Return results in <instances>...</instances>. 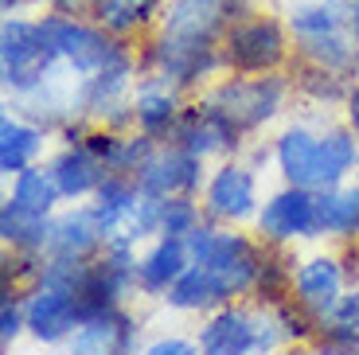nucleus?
<instances>
[{"instance_id":"obj_1","label":"nucleus","mask_w":359,"mask_h":355,"mask_svg":"<svg viewBox=\"0 0 359 355\" xmlns=\"http://www.w3.org/2000/svg\"><path fill=\"white\" fill-rule=\"evenodd\" d=\"M273 160L285 184L324 192V187H340L344 176L359 164V137L351 129H328L316 137L313 129H285L273 145Z\"/></svg>"},{"instance_id":"obj_2","label":"nucleus","mask_w":359,"mask_h":355,"mask_svg":"<svg viewBox=\"0 0 359 355\" xmlns=\"http://www.w3.org/2000/svg\"><path fill=\"white\" fill-rule=\"evenodd\" d=\"M188 254L196 266H207L223 281L226 297H243V293H254V285H258L266 250L258 242H250L246 234L219 231L211 222H199L188 234Z\"/></svg>"},{"instance_id":"obj_3","label":"nucleus","mask_w":359,"mask_h":355,"mask_svg":"<svg viewBox=\"0 0 359 355\" xmlns=\"http://www.w3.org/2000/svg\"><path fill=\"white\" fill-rule=\"evenodd\" d=\"M55 62L59 59L47 47L43 27L20 16L4 20V27H0V79H4V90H12L16 98L36 94L39 86H47Z\"/></svg>"},{"instance_id":"obj_4","label":"nucleus","mask_w":359,"mask_h":355,"mask_svg":"<svg viewBox=\"0 0 359 355\" xmlns=\"http://www.w3.org/2000/svg\"><path fill=\"white\" fill-rule=\"evenodd\" d=\"M289 94V82L278 71L269 74H238V79H223L207 102L238 129V133H254L266 121H273Z\"/></svg>"},{"instance_id":"obj_5","label":"nucleus","mask_w":359,"mask_h":355,"mask_svg":"<svg viewBox=\"0 0 359 355\" xmlns=\"http://www.w3.org/2000/svg\"><path fill=\"white\" fill-rule=\"evenodd\" d=\"M278 344H285V340L278 332L273 312L254 316V312L234 309V304L215 309L199 328V351L203 355H269Z\"/></svg>"},{"instance_id":"obj_6","label":"nucleus","mask_w":359,"mask_h":355,"mask_svg":"<svg viewBox=\"0 0 359 355\" xmlns=\"http://www.w3.org/2000/svg\"><path fill=\"white\" fill-rule=\"evenodd\" d=\"M289 59V36L273 16L250 12L246 20L226 27L223 36V67L234 74H269Z\"/></svg>"},{"instance_id":"obj_7","label":"nucleus","mask_w":359,"mask_h":355,"mask_svg":"<svg viewBox=\"0 0 359 355\" xmlns=\"http://www.w3.org/2000/svg\"><path fill=\"white\" fill-rule=\"evenodd\" d=\"M39 27H43V39L55 51V59L67 62L79 74H94L98 67H106L121 51L117 36H109L106 27H98V24L74 20L71 12H51V16L39 20Z\"/></svg>"},{"instance_id":"obj_8","label":"nucleus","mask_w":359,"mask_h":355,"mask_svg":"<svg viewBox=\"0 0 359 355\" xmlns=\"http://www.w3.org/2000/svg\"><path fill=\"white\" fill-rule=\"evenodd\" d=\"M250 16V0H168L156 36L188 43H223L226 27Z\"/></svg>"},{"instance_id":"obj_9","label":"nucleus","mask_w":359,"mask_h":355,"mask_svg":"<svg viewBox=\"0 0 359 355\" xmlns=\"http://www.w3.org/2000/svg\"><path fill=\"white\" fill-rule=\"evenodd\" d=\"M144 67L172 90H188L223 67V43H188V39L156 36L144 47Z\"/></svg>"},{"instance_id":"obj_10","label":"nucleus","mask_w":359,"mask_h":355,"mask_svg":"<svg viewBox=\"0 0 359 355\" xmlns=\"http://www.w3.org/2000/svg\"><path fill=\"white\" fill-rule=\"evenodd\" d=\"M258 234L269 246H289L293 239H320L316 192L297 184H285L281 192H273L258 211Z\"/></svg>"},{"instance_id":"obj_11","label":"nucleus","mask_w":359,"mask_h":355,"mask_svg":"<svg viewBox=\"0 0 359 355\" xmlns=\"http://www.w3.org/2000/svg\"><path fill=\"white\" fill-rule=\"evenodd\" d=\"M203 184V156L180 149V145H156V152L141 164L137 172V187L153 199L168 196H196Z\"/></svg>"},{"instance_id":"obj_12","label":"nucleus","mask_w":359,"mask_h":355,"mask_svg":"<svg viewBox=\"0 0 359 355\" xmlns=\"http://www.w3.org/2000/svg\"><path fill=\"white\" fill-rule=\"evenodd\" d=\"M203 215L211 222L258 219V180L246 164H223L203 187Z\"/></svg>"},{"instance_id":"obj_13","label":"nucleus","mask_w":359,"mask_h":355,"mask_svg":"<svg viewBox=\"0 0 359 355\" xmlns=\"http://www.w3.org/2000/svg\"><path fill=\"white\" fill-rule=\"evenodd\" d=\"M24 316H27V332L39 344H63L82 324L74 293L59 289V285H36L32 293H24Z\"/></svg>"},{"instance_id":"obj_14","label":"nucleus","mask_w":359,"mask_h":355,"mask_svg":"<svg viewBox=\"0 0 359 355\" xmlns=\"http://www.w3.org/2000/svg\"><path fill=\"white\" fill-rule=\"evenodd\" d=\"M238 137L243 133L203 98L199 106H188L184 114H180V121H176V129H172L168 141L207 160V156H219V152H226V149H238V145H243Z\"/></svg>"},{"instance_id":"obj_15","label":"nucleus","mask_w":359,"mask_h":355,"mask_svg":"<svg viewBox=\"0 0 359 355\" xmlns=\"http://www.w3.org/2000/svg\"><path fill=\"white\" fill-rule=\"evenodd\" d=\"M106 250V231H102L94 207H79L59 219H51V234H47V257H79L90 262Z\"/></svg>"},{"instance_id":"obj_16","label":"nucleus","mask_w":359,"mask_h":355,"mask_svg":"<svg viewBox=\"0 0 359 355\" xmlns=\"http://www.w3.org/2000/svg\"><path fill=\"white\" fill-rule=\"evenodd\" d=\"M344 281H348V274H344V262H336V257H309V262H301L297 266V277H293V297L301 304H305L309 312H313L316 320H324L328 312L336 309V301L344 297Z\"/></svg>"},{"instance_id":"obj_17","label":"nucleus","mask_w":359,"mask_h":355,"mask_svg":"<svg viewBox=\"0 0 359 355\" xmlns=\"http://www.w3.org/2000/svg\"><path fill=\"white\" fill-rule=\"evenodd\" d=\"M133 316L121 309H109L102 316L82 320L67 344H71V355H133Z\"/></svg>"},{"instance_id":"obj_18","label":"nucleus","mask_w":359,"mask_h":355,"mask_svg":"<svg viewBox=\"0 0 359 355\" xmlns=\"http://www.w3.org/2000/svg\"><path fill=\"white\" fill-rule=\"evenodd\" d=\"M188 266H191L188 239H168V234H161L149 246V254L137 257V285H141L144 293H168L172 281Z\"/></svg>"},{"instance_id":"obj_19","label":"nucleus","mask_w":359,"mask_h":355,"mask_svg":"<svg viewBox=\"0 0 359 355\" xmlns=\"http://www.w3.org/2000/svg\"><path fill=\"white\" fill-rule=\"evenodd\" d=\"M106 164H102L86 145H67L59 156L51 160V176L63 192V199H86L98 192V184L106 180Z\"/></svg>"},{"instance_id":"obj_20","label":"nucleus","mask_w":359,"mask_h":355,"mask_svg":"<svg viewBox=\"0 0 359 355\" xmlns=\"http://www.w3.org/2000/svg\"><path fill=\"white\" fill-rule=\"evenodd\" d=\"M226 301H231V297H226L223 281H219L207 266H196V262H191L168 289V304L180 312H215V309H223Z\"/></svg>"},{"instance_id":"obj_21","label":"nucleus","mask_w":359,"mask_h":355,"mask_svg":"<svg viewBox=\"0 0 359 355\" xmlns=\"http://www.w3.org/2000/svg\"><path fill=\"white\" fill-rule=\"evenodd\" d=\"M43 149V129L24 117H4L0 121V172L4 176H20L24 168H32Z\"/></svg>"},{"instance_id":"obj_22","label":"nucleus","mask_w":359,"mask_h":355,"mask_svg":"<svg viewBox=\"0 0 359 355\" xmlns=\"http://www.w3.org/2000/svg\"><path fill=\"white\" fill-rule=\"evenodd\" d=\"M316 227L332 239H355L359 234V184L355 187H324L316 192Z\"/></svg>"},{"instance_id":"obj_23","label":"nucleus","mask_w":359,"mask_h":355,"mask_svg":"<svg viewBox=\"0 0 359 355\" xmlns=\"http://www.w3.org/2000/svg\"><path fill=\"white\" fill-rule=\"evenodd\" d=\"M180 114H184V109H180L172 86H144L141 94H137V102H133V125L141 129V133L156 137V141L172 137Z\"/></svg>"},{"instance_id":"obj_24","label":"nucleus","mask_w":359,"mask_h":355,"mask_svg":"<svg viewBox=\"0 0 359 355\" xmlns=\"http://www.w3.org/2000/svg\"><path fill=\"white\" fill-rule=\"evenodd\" d=\"M90 12H94V24L121 39L153 24V16L161 12V0H94Z\"/></svg>"},{"instance_id":"obj_25","label":"nucleus","mask_w":359,"mask_h":355,"mask_svg":"<svg viewBox=\"0 0 359 355\" xmlns=\"http://www.w3.org/2000/svg\"><path fill=\"white\" fill-rule=\"evenodd\" d=\"M47 234H51V215H32L20 203L4 199L0 207V239L12 250H43L47 254Z\"/></svg>"},{"instance_id":"obj_26","label":"nucleus","mask_w":359,"mask_h":355,"mask_svg":"<svg viewBox=\"0 0 359 355\" xmlns=\"http://www.w3.org/2000/svg\"><path fill=\"white\" fill-rule=\"evenodd\" d=\"M355 39L344 36V32H332V36H313V39H297V59L313 62V67H324V71L348 74L355 71Z\"/></svg>"},{"instance_id":"obj_27","label":"nucleus","mask_w":359,"mask_h":355,"mask_svg":"<svg viewBox=\"0 0 359 355\" xmlns=\"http://www.w3.org/2000/svg\"><path fill=\"white\" fill-rule=\"evenodd\" d=\"M12 203H20L24 211L32 215H51L55 203L63 199V192H59V184H55L51 168H24L20 176H12Z\"/></svg>"},{"instance_id":"obj_28","label":"nucleus","mask_w":359,"mask_h":355,"mask_svg":"<svg viewBox=\"0 0 359 355\" xmlns=\"http://www.w3.org/2000/svg\"><path fill=\"white\" fill-rule=\"evenodd\" d=\"M316 340L340 347V351H355L359 347V289H348V293L336 301V309L320 320Z\"/></svg>"},{"instance_id":"obj_29","label":"nucleus","mask_w":359,"mask_h":355,"mask_svg":"<svg viewBox=\"0 0 359 355\" xmlns=\"http://www.w3.org/2000/svg\"><path fill=\"white\" fill-rule=\"evenodd\" d=\"M348 12H351V4H340V0H328V4H305V8L293 12L289 27H293L297 39L332 36V32H344V27H348Z\"/></svg>"},{"instance_id":"obj_30","label":"nucleus","mask_w":359,"mask_h":355,"mask_svg":"<svg viewBox=\"0 0 359 355\" xmlns=\"http://www.w3.org/2000/svg\"><path fill=\"white\" fill-rule=\"evenodd\" d=\"M297 90L309 94L313 102H348L351 86H348V74H336V71H324V67H313V62H297Z\"/></svg>"},{"instance_id":"obj_31","label":"nucleus","mask_w":359,"mask_h":355,"mask_svg":"<svg viewBox=\"0 0 359 355\" xmlns=\"http://www.w3.org/2000/svg\"><path fill=\"white\" fill-rule=\"evenodd\" d=\"M293 277H297V269L289 266V257L269 254V250H266L254 293H258V301L266 304V309H273V304H281V301H289V297H293Z\"/></svg>"},{"instance_id":"obj_32","label":"nucleus","mask_w":359,"mask_h":355,"mask_svg":"<svg viewBox=\"0 0 359 355\" xmlns=\"http://www.w3.org/2000/svg\"><path fill=\"white\" fill-rule=\"evenodd\" d=\"M269 312H273V320H278V332H281V340H285V344H305V340H313L316 328H320V320H316L305 304L297 301V297L273 304Z\"/></svg>"},{"instance_id":"obj_33","label":"nucleus","mask_w":359,"mask_h":355,"mask_svg":"<svg viewBox=\"0 0 359 355\" xmlns=\"http://www.w3.org/2000/svg\"><path fill=\"white\" fill-rule=\"evenodd\" d=\"M196 227H199V203L191 196L161 199V234H168V239H188Z\"/></svg>"},{"instance_id":"obj_34","label":"nucleus","mask_w":359,"mask_h":355,"mask_svg":"<svg viewBox=\"0 0 359 355\" xmlns=\"http://www.w3.org/2000/svg\"><path fill=\"white\" fill-rule=\"evenodd\" d=\"M20 332H27L24 293H4V301H0V340H4V344H12Z\"/></svg>"},{"instance_id":"obj_35","label":"nucleus","mask_w":359,"mask_h":355,"mask_svg":"<svg viewBox=\"0 0 359 355\" xmlns=\"http://www.w3.org/2000/svg\"><path fill=\"white\" fill-rule=\"evenodd\" d=\"M121 141H126V133H117V129L102 125V129H90L82 145H86V149L94 152V156H98L109 172H114V160H117V152H121Z\"/></svg>"},{"instance_id":"obj_36","label":"nucleus","mask_w":359,"mask_h":355,"mask_svg":"<svg viewBox=\"0 0 359 355\" xmlns=\"http://www.w3.org/2000/svg\"><path fill=\"white\" fill-rule=\"evenodd\" d=\"M144 355H203V351H199V344H191V340L164 336V340H153V344L144 347Z\"/></svg>"},{"instance_id":"obj_37","label":"nucleus","mask_w":359,"mask_h":355,"mask_svg":"<svg viewBox=\"0 0 359 355\" xmlns=\"http://www.w3.org/2000/svg\"><path fill=\"white\" fill-rule=\"evenodd\" d=\"M348 129L359 137V86L348 94Z\"/></svg>"},{"instance_id":"obj_38","label":"nucleus","mask_w":359,"mask_h":355,"mask_svg":"<svg viewBox=\"0 0 359 355\" xmlns=\"http://www.w3.org/2000/svg\"><path fill=\"white\" fill-rule=\"evenodd\" d=\"M348 32H351V39L359 43V0H351V12H348Z\"/></svg>"},{"instance_id":"obj_39","label":"nucleus","mask_w":359,"mask_h":355,"mask_svg":"<svg viewBox=\"0 0 359 355\" xmlns=\"http://www.w3.org/2000/svg\"><path fill=\"white\" fill-rule=\"evenodd\" d=\"M47 4H51L55 12H74V4H79V0H47Z\"/></svg>"},{"instance_id":"obj_40","label":"nucleus","mask_w":359,"mask_h":355,"mask_svg":"<svg viewBox=\"0 0 359 355\" xmlns=\"http://www.w3.org/2000/svg\"><path fill=\"white\" fill-rule=\"evenodd\" d=\"M313 355H348V351H340V347H332V344H320Z\"/></svg>"},{"instance_id":"obj_41","label":"nucleus","mask_w":359,"mask_h":355,"mask_svg":"<svg viewBox=\"0 0 359 355\" xmlns=\"http://www.w3.org/2000/svg\"><path fill=\"white\" fill-rule=\"evenodd\" d=\"M278 355H305L301 347H289V351H278Z\"/></svg>"},{"instance_id":"obj_42","label":"nucleus","mask_w":359,"mask_h":355,"mask_svg":"<svg viewBox=\"0 0 359 355\" xmlns=\"http://www.w3.org/2000/svg\"><path fill=\"white\" fill-rule=\"evenodd\" d=\"M348 355H359V347H355V351H348Z\"/></svg>"},{"instance_id":"obj_43","label":"nucleus","mask_w":359,"mask_h":355,"mask_svg":"<svg viewBox=\"0 0 359 355\" xmlns=\"http://www.w3.org/2000/svg\"><path fill=\"white\" fill-rule=\"evenodd\" d=\"M86 4H94V0H86Z\"/></svg>"}]
</instances>
